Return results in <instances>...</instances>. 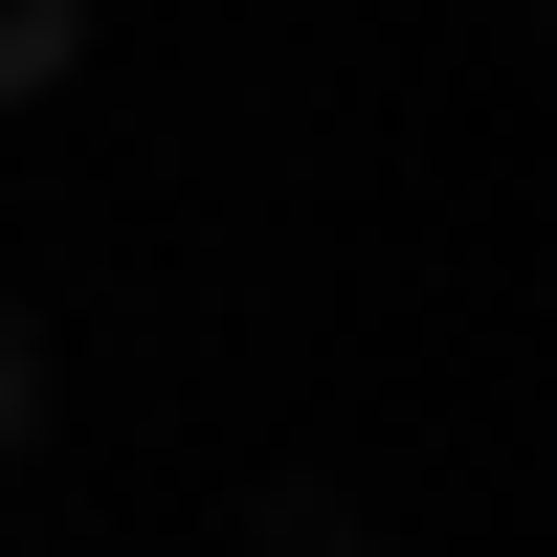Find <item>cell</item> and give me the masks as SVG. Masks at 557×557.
Wrapping results in <instances>:
<instances>
[{
    "label": "cell",
    "instance_id": "3",
    "mask_svg": "<svg viewBox=\"0 0 557 557\" xmlns=\"http://www.w3.org/2000/svg\"><path fill=\"white\" fill-rule=\"evenodd\" d=\"M335 557H380V535H335Z\"/></svg>",
    "mask_w": 557,
    "mask_h": 557
},
{
    "label": "cell",
    "instance_id": "2",
    "mask_svg": "<svg viewBox=\"0 0 557 557\" xmlns=\"http://www.w3.org/2000/svg\"><path fill=\"white\" fill-rule=\"evenodd\" d=\"M23 446H45V357L0 335V469H23Z\"/></svg>",
    "mask_w": 557,
    "mask_h": 557
},
{
    "label": "cell",
    "instance_id": "1",
    "mask_svg": "<svg viewBox=\"0 0 557 557\" xmlns=\"http://www.w3.org/2000/svg\"><path fill=\"white\" fill-rule=\"evenodd\" d=\"M67 67H89V0H0V112H45Z\"/></svg>",
    "mask_w": 557,
    "mask_h": 557
}]
</instances>
